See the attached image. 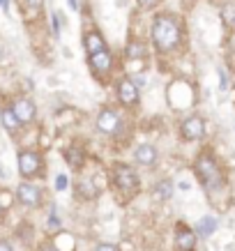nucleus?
Returning a JSON list of instances; mask_svg holds the SVG:
<instances>
[{"instance_id":"obj_1","label":"nucleus","mask_w":235,"mask_h":251,"mask_svg":"<svg viewBox=\"0 0 235 251\" xmlns=\"http://www.w3.org/2000/svg\"><path fill=\"white\" fill-rule=\"evenodd\" d=\"M152 42L155 46L159 49V51H171L175 46L180 44V23L175 21V16L171 14H159L155 16V21H152Z\"/></svg>"},{"instance_id":"obj_2","label":"nucleus","mask_w":235,"mask_h":251,"mask_svg":"<svg viewBox=\"0 0 235 251\" xmlns=\"http://www.w3.org/2000/svg\"><path fill=\"white\" fill-rule=\"evenodd\" d=\"M196 175H198V180L203 182L205 189L221 187V182H224L219 166H217V161H214L210 154H201L196 159Z\"/></svg>"},{"instance_id":"obj_3","label":"nucleus","mask_w":235,"mask_h":251,"mask_svg":"<svg viewBox=\"0 0 235 251\" xmlns=\"http://www.w3.org/2000/svg\"><path fill=\"white\" fill-rule=\"evenodd\" d=\"M113 182L115 187H120L122 191H129V194H134L138 189V175L136 171L127 164H118L113 168Z\"/></svg>"},{"instance_id":"obj_4","label":"nucleus","mask_w":235,"mask_h":251,"mask_svg":"<svg viewBox=\"0 0 235 251\" xmlns=\"http://www.w3.org/2000/svg\"><path fill=\"white\" fill-rule=\"evenodd\" d=\"M16 164H19V173L23 177H32L42 168V157L37 152H32V150H21L16 154Z\"/></svg>"},{"instance_id":"obj_5","label":"nucleus","mask_w":235,"mask_h":251,"mask_svg":"<svg viewBox=\"0 0 235 251\" xmlns=\"http://www.w3.org/2000/svg\"><path fill=\"white\" fill-rule=\"evenodd\" d=\"M97 129L102 131V134H108V136H115V134L120 131V118H118V113H115L113 108H104V111H99Z\"/></svg>"},{"instance_id":"obj_6","label":"nucleus","mask_w":235,"mask_h":251,"mask_svg":"<svg viewBox=\"0 0 235 251\" xmlns=\"http://www.w3.org/2000/svg\"><path fill=\"white\" fill-rule=\"evenodd\" d=\"M16 198H19V203H23L26 207H37L42 203V191L39 187L30 182H23L19 184V189H16Z\"/></svg>"},{"instance_id":"obj_7","label":"nucleus","mask_w":235,"mask_h":251,"mask_svg":"<svg viewBox=\"0 0 235 251\" xmlns=\"http://www.w3.org/2000/svg\"><path fill=\"white\" fill-rule=\"evenodd\" d=\"M118 99H120L125 106H136L138 101H141L136 83L129 81V78H122L120 83H118Z\"/></svg>"},{"instance_id":"obj_8","label":"nucleus","mask_w":235,"mask_h":251,"mask_svg":"<svg viewBox=\"0 0 235 251\" xmlns=\"http://www.w3.org/2000/svg\"><path fill=\"white\" fill-rule=\"evenodd\" d=\"M180 131H182V136L187 138V141H198V138H203V134H205V125H203L201 118L194 115V118H187V120L182 122Z\"/></svg>"},{"instance_id":"obj_9","label":"nucleus","mask_w":235,"mask_h":251,"mask_svg":"<svg viewBox=\"0 0 235 251\" xmlns=\"http://www.w3.org/2000/svg\"><path fill=\"white\" fill-rule=\"evenodd\" d=\"M12 108H14V115L19 118L21 125H30L35 120V113H37V108H35V104L30 99H16Z\"/></svg>"},{"instance_id":"obj_10","label":"nucleus","mask_w":235,"mask_h":251,"mask_svg":"<svg viewBox=\"0 0 235 251\" xmlns=\"http://www.w3.org/2000/svg\"><path fill=\"white\" fill-rule=\"evenodd\" d=\"M175 244H178V249H182V251H194V247H196L194 230L187 228L184 224H178V228H175Z\"/></svg>"},{"instance_id":"obj_11","label":"nucleus","mask_w":235,"mask_h":251,"mask_svg":"<svg viewBox=\"0 0 235 251\" xmlns=\"http://www.w3.org/2000/svg\"><path fill=\"white\" fill-rule=\"evenodd\" d=\"M90 67L97 72V74H106L113 67V53L104 49V51H97V53L90 55Z\"/></svg>"},{"instance_id":"obj_12","label":"nucleus","mask_w":235,"mask_h":251,"mask_svg":"<svg viewBox=\"0 0 235 251\" xmlns=\"http://www.w3.org/2000/svg\"><path fill=\"white\" fill-rule=\"evenodd\" d=\"M134 159L141 166H155L157 164V150H155V145H150V143L138 145L136 152H134Z\"/></svg>"},{"instance_id":"obj_13","label":"nucleus","mask_w":235,"mask_h":251,"mask_svg":"<svg viewBox=\"0 0 235 251\" xmlns=\"http://www.w3.org/2000/svg\"><path fill=\"white\" fill-rule=\"evenodd\" d=\"M83 46H85V51L88 53H97V51H104L106 49V42H104V37L99 35V32H88L83 37Z\"/></svg>"},{"instance_id":"obj_14","label":"nucleus","mask_w":235,"mask_h":251,"mask_svg":"<svg viewBox=\"0 0 235 251\" xmlns=\"http://www.w3.org/2000/svg\"><path fill=\"white\" fill-rule=\"evenodd\" d=\"M65 159H67V164L74 171H78V168L83 166V150L78 145H69L67 150H65Z\"/></svg>"},{"instance_id":"obj_15","label":"nucleus","mask_w":235,"mask_h":251,"mask_svg":"<svg viewBox=\"0 0 235 251\" xmlns=\"http://www.w3.org/2000/svg\"><path fill=\"white\" fill-rule=\"evenodd\" d=\"M0 120H2V127L7 131H16L19 127H21V122H19V118L14 115V108L12 106H5L2 111H0Z\"/></svg>"},{"instance_id":"obj_16","label":"nucleus","mask_w":235,"mask_h":251,"mask_svg":"<svg viewBox=\"0 0 235 251\" xmlns=\"http://www.w3.org/2000/svg\"><path fill=\"white\" fill-rule=\"evenodd\" d=\"M148 55V46L143 42H138V39H131L127 44V58L129 60H141Z\"/></svg>"},{"instance_id":"obj_17","label":"nucleus","mask_w":235,"mask_h":251,"mask_svg":"<svg viewBox=\"0 0 235 251\" xmlns=\"http://www.w3.org/2000/svg\"><path fill=\"white\" fill-rule=\"evenodd\" d=\"M198 235H203V237H208V235H212L214 230H217V219L214 217H203V219L198 221Z\"/></svg>"},{"instance_id":"obj_18","label":"nucleus","mask_w":235,"mask_h":251,"mask_svg":"<svg viewBox=\"0 0 235 251\" xmlns=\"http://www.w3.org/2000/svg\"><path fill=\"white\" fill-rule=\"evenodd\" d=\"M155 196H157V201H168L173 196V182L171 180H161L157 184V189H155Z\"/></svg>"},{"instance_id":"obj_19","label":"nucleus","mask_w":235,"mask_h":251,"mask_svg":"<svg viewBox=\"0 0 235 251\" xmlns=\"http://www.w3.org/2000/svg\"><path fill=\"white\" fill-rule=\"evenodd\" d=\"M78 194H81L83 198H92L95 194H97V189L92 187V182H88V180H81V182H78Z\"/></svg>"},{"instance_id":"obj_20","label":"nucleus","mask_w":235,"mask_h":251,"mask_svg":"<svg viewBox=\"0 0 235 251\" xmlns=\"http://www.w3.org/2000/svg\"><path fill=\"white\" fill-rule=\"evenodd\" d=\"M221 16H224V21H226L228 25H235V5L233 2H231V5H224Z\"/></svg>"},{"instance_id":"obj_21","label":"nucleus","mask_w":235,"mask_h":251,"mask_svg":"<svg viewBox=\"0 0 235 251\" xmlns=\"http://www.w3.org/2000/svg\"><path fill=\"white\" fill-rule=\"evenodd\" d=\"M49 228H60V217H58V212H55V207L51 210V214H49Z\"/></svg>"},{"instance_id":"obj_22","label":"nucleus","mask_w":235,"mask_h":251,"mask_svg":"<svg viewBox=\"0 0 235 251\" xmlns=\"http://www.w3.org/2000/svg\"><path fill=\"white\" fill-rule=\"evenodd\" d=\"M55 189L58 191L67 189V175H58V177H55Z\"/></svg>"},{"instance_id":"obj_23","label":"nucleus","mask_w":235,"mask_h":251,"mask_svg":"<svg viewBox=\"0 0 235 251\" xmlns=\"http://www.w3.org/2000/svg\"><path fill=\"white\" fill-rule=\"evenodd\" d=\"M51 23H53V32H55V37H58L60 35V14H53Z\"/></svg>"},{"instance_id":"obj_24","label":"nucleus","mask_w":235,"mask_h":251,"mask_svg":"<svg viewBox=\"0 0 235 251\" xmlns=\"http://www.w3.org/2000/svg\"><path fill=\"white\" fill-rule=\"evenodd\" d=\"M136 2L141 5V7H148V9H150V7H155V5H157L159 0H136Z\"/></svg>"},{"instance_id":"obj_25","label":"nucleus","mask_w":235,"mask_h":251,"mask_svg":"<svg viewBox=\"0 0 235 251\" xmlns=\"http://www.w3.org/2000/svg\"><path fill=\"white\" fill-rule=\"evenodd\" d=\"M95 251H118V249H115L113 244H106V242H104V244H97V247H95Z\"/></svg>"},{"instance_id":"obj_26","label":"nucleus","mask_w":235,"mask_h":251,"mask_svg":"<svg viewBox=\"0 0 235 251\" xmlns=\"http://www.w3.org/2000/svg\"><path fill=\"white\" fill-rule=\"evenodd\" d=\"M42 2H44V0H26V5H28V7H32V9H39V7H42Z\"/></svg>"},{"instance_id":"obj_27","label":"nucleus","mask_w":235,"mask_h":251,"mask_svg":"<svg viewBox=\"0 0 235 251\" xmlns=\"http://www.w3.org/2000/svg\"><path fill=\"white\" fill-rule=\"evenodd\" d=\"M0 251H12V247L7 242H0Z\"/></svg>"},{"instance_id":"obj_28","label":"nucleus","mask_w":235,"mask_h":251,"mask_svg":"<svg viewBox=\"0 0 235 251\" xmlns=\"http://www.w3.org/2000/svg\"><path fill=\"white\" fill-rule=\"evenodd\" d=\"M67 2H69V7L72 9H78V0H67Z\"/></svg>"},{"instance_id":"obj_29","label":"nucleus","mask_w":235,"mask_h":251,"mask_svg":"<svg viewBox=\"0 0 235 251\" xmlns=\"http://www.w3.org/2000/svg\"><path fill=\"white\" fill-rule=\"evenodd\" d=\"M42 251H58V249H55L53 244H46V247H42Z\"/></svg>"},{"instance_id":"obj_30","label":"nucleus","mask_w":235,"mask_h":251,"mask_svg":"<svg viewBox=\"0 0 235 251\" xmlns=\"http://www.w3.org/2000/svg\"><path fill=\"white\" fill-rule=\"evenodd\" d=\"M0 7H2V9H7V7H9V2H7V0H0Z\"/></svg>"},{"instance_id":"obj_31","label":"nucleus","mask_w":235,"mask_h":251,"mask_svg":"<svg viewBox=\"0 0 235 251\" xmlns=\"http://www.w3.org/2000/svg\"><path fill=\"white\" fill-rule=\"evenodd\" d=\"M0 217H2V207H0Z\"/></svg>"}]
</instances>
